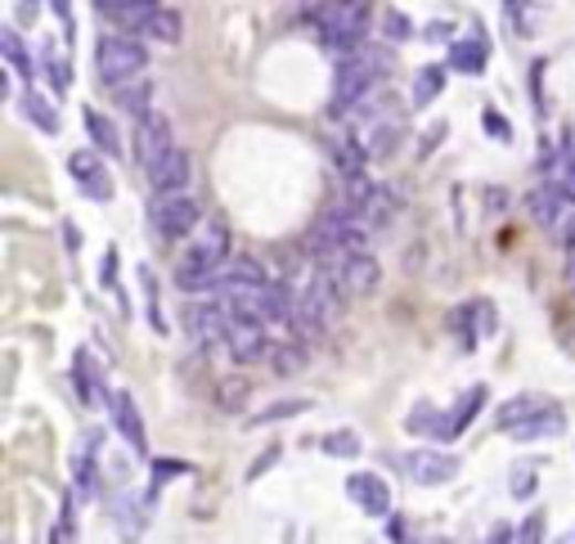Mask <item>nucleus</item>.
<instances>
[{"label": "nucleus", "mask_w": 575, "mask_h": 544, "mask_svg": "<svg viewBox=\"0 0 575 544\" xmlns=\"http://www.w3.org/2000/svg\"><path fill=\"white\" fill-rule=\"evenodd\" d=\"M315 23L333 50H351V45H359V36L369 28V6L365 0H320Z\"/></svg>", "instance_id": "1"}, {"label": "nucleus", "mask_w": 575, "mask_h": 544, "mask_svg": "<svg viewBox=\"0 0 575 544\" xmlns=\"http://www.w3.org/2000/svg\"><path fill=\"white\" fill-rule=\"evenodd\" d=\"M221 261H226V234L211 230L202 243H189V248L180 252V261H176V284H180L185 293L211 289V284H216V270H221Z\"/></svg>", "instance_id": "2"}, {"label": "nucleus", "mask_w": 575, "mask_h": 544, "mask_svg": "<svg viewBox=\"0 0 575 544\" xmlns=\"http://www.w3.org/2000/svg\"><path fill=\"white\" fill-rule=\"evenodd\" d=\"M95 63H100V77L108 86H126L135 77H144V63H149V50L130 36H100L95 45Z\"/></svg>", "instance_id": "3"}, {"label": "nucleus", "mask_w": 575, "mask_h": 544, "mask_svg": "<svg viewBox=\"0 0 575 544\" xmlns=\"http://www.w3.org/2000/svg\"><path fill=\"white\" fill-rule=\"evenodd\" d=\"M171 149H180L176 135H171V122H167L163 113H144V117L135 122V163H139V171L149 176Z\"/></svg>", "instance_id": "4"}, {"label": "nucleus", "mask_w": 575, "mask_h": 544, "mask_svg": "<svg viewBox=\"0 0 575 544\" xmlns=\"http://www.w3.org/2000/svg\"><path fill=\"white\" fill-rule=\"evenodd\" d=\"M198 202L189 198V193H154V202H149V221H154V230L163 234V239H185V234H194V226H198Z\"/></svg>", "instance_id": "5"}, {"label": "nucleus", "mask_w": 575, "mask_h": 544, "mask_svg": "<svg viewBox=\"0 0 575 544\" xmlns=\"http://www.w3.org/2000/svg\"><path fill=\"white\" fill-rule=\"evenodd\" d=\"M378 82V59L369 54H346L337 63V82H333V108H351L355 100H365Z\"/></svg>", "instance_id": "6"}, {"label": "nucleus", "mask_w": 575, "mask_h": 544, "mask_svg": "<svg viewBox=\"0 0 575 544\" xmlns=\"http://www.w3.org/2000/svg\"><path fill=\"white\" fill-rule=\"evenodd\" d=\"M400 468L409 472L418 487H446V482L459 478L463 463L450 450H414V454H400Z\"/></svg>", "instance_id": "7"}, {"label": "nucleus", "mask_w": 575, "mask_h": 544, "mask_svg": "<svg viewBox=\"0 0 575 544\" xmlns=\"http://www.w3.org/2000/svg\"><path fill=\"white\" fill-rule=\"evenodd\" d=\"M226 347H230V356L239 360V365H248V360H261V356H270L274 347H270V337H265V324L261 320H248V315H226Z\"/></svg>", "instance_id": "8"}, {"label": "nucleus", "mask_w": 575, "mask_h": 544, "mask_svg": "<svg viewBox=\"0 0 575 544\" xmlns=\"http://www.w3.org/2000/svg\"><path fill=\"white\" fill-rule=\"evenodd\" d=\"M346 495H351V504L359 513H369V517H387L391 513V491H387V482L378 478V472H351Z\"/></svg>", "instance_id": "9"}, {"label": "nucleus", "mask_w": 575, "mask_h": 544, "mask_svg": "<svg viewBox=\"0 0 575 544\" xmlns=\"http://www.w3.org/2000/svg\"><path fill=\"white\" fill-rule=\"evenodd\" d=\"M67 171H72V180L82 185V193H86V198H95V202H108V198H113V180H108V171H104L100 154L77 149V154L67 158Z\"/></svg>", "instance_id": "10"}, {"label": "nucleus", "mask_w": 575, "mask_h": 544, "mask_svg": "<svg viewBox=\"0 0 575 544\" xmlns=\"http://www.w3.org/2000/svg\"><path fill=\"white\" fill-rule=\"evenodd\" d=\"M378 284H383L378 257L374 252H346V261H342V289L355 293V297H369V293H378Z\"/></svg>", "instance_id": "11"}, {"label": "nucleus", "mask_w": 575, "mask_h": 544, "mask_svg": "<svg viewBox=\"0 0 575 544\" xmlns=\"http://www.w3.org/2000/svg\"><path fill=\"white\" fill-rule=\"evenodd\" d=\"M95 10L104 19H113L117 28H126V32H149V23H154V14L163 6L158 0H95Z\"/></svg>", "instance_id": "12"}, {"label": "nucleus", "mask_w": 575, "mask_h": 544, "mask_svg": "<svg viewBox=\"0 0 575 544\" xmlns=\"http://www.w3.org/2000/svg\"><path fill=\"white\" fill-rule=\"evenodd\" d=\"M113 423H117V432L126 437V446H130L135 454H149V432H144V419H139V410H135V396H130V391H117V396H113Z\"/></svg>", "instance_id": "13"}, {"label": "nucleus", "mask_w": 575, "mask_h": 544, "mask_svg": "<svg viewBox=\"0 0 575 544\" xmlns=\"http://www.w3.org/2000/svg\"><path fill=\"white\" fill-rule=\"evenodd\" d=\"M485 59H490V45L481 32H468L450 45V67L454 73H468V77H481L485 73Z\"/></svg>", "instance_id": "14"}, {"label": "nucleus", "mask_w": 575, "mask_h": 544, "mask_svg": "<svg viewBox=\"0 0 575 544\" xmlns=\"http://www.w3.org/2000/svg\"><path fill=\"white\" fill-rule=\"evenodd\" d=\"M571 208H575V198H571L562 185H548V189H535V193H531V217H535L544 230H553Z\"/></svg>", "instance_id": "15"}, {"label": "nucleus", "mask_w": 575, "mask_h": 544, "mask_svg": "<svg viewBox=\"0 0 575 544\" xmlns=\"http://www.w3.org/2000/svg\"><path fill=\"white\" fill-rule=\"evenodd\" d=\"M149 185H154V193H185V185H189V154H185V149H171V154L149 171Z\"/></svg>", "instance_id": "16"}, {"label": "nucleus", "mask_w": 575, "mask_h": 544, "mask_svg": "<svg viewBox=\"0 0 575 544\" xmlns=\"http://www.w3.org/2000/svg\"><path fill=\"white\" fill-rule=\"evenodd\" d=\"M72 387H77L82 405H104V374H100V365H95L91 352L72 356Z\"/></svg>", "instance_id": "17"}, {"label": "nucleus", "mask_w": 575, "mask_h": 544, "mask_svg": "<svg viewBox=\"0 0 575 544\" xmlns=\"http://www.w3.org/2000/svg\"><path fill=\"white\" fill-rule=\"evenodd\" d=\"M548 396H540V391H522V396H513V400H503L499 405V432H513V428H522L526 419H535L540 410H548Z\"/></svg>", "instance_id": "18"}, {"label": "nucleus", "mask_w": 575, "mask_h": 544, "mask_svg": "<svg viewBox=\"0 0 575 544\" xmlns=\"http://www.w3.org/2000/svg\"><path fill=\"white\" fill-rule=\"evenodd\" d=\"M95 450H100V437H86L77 459H72V487H77L82 500H95L100 495V468H95Z\"/></svg>", "instance_id": "19"}, {"label": "nucleus", "mask_w": 575, "mask_h": 544, "mask_svg": "<svg viewBox=\"0 0 575 544\" xmlns=\"http://www.w3.org/2000/svg\"><path fill=\"white\" fill-rule=\"evenodd\" d=\"M405 428L414 432V437H427V441H450V419H446V410H437V405H414L409 410V419H405Z\"/></svg>", "instance_id": "20"}, {"label": "nucleus", "mask_w": 575, "mask_h": 544, "mask_svg": "<svg viewBox=\"0 0 575 544\" xmlns=\"http://www.w3.org/2000/svg\"><path fill=\"white\" fill-rule=\"evenodd\" d=\"M562 432H566V415L557 410V400H553L548 410H540L535 419H526V423L513 428L509 437H513V441H548V437H562Z\"/></svg>", "instance_id": "21"}, {"label": "nucleus", "mask_w": 575, "mask_h": 544, "mask_svg": "<svg viewBox=\"0 0 575 544\" xmlns=\"http://www.w3.org/2000/svg\"><path fill=\"white\" fill-rule=\"evenodd\" d=\"M481 405H485V383H477V387H468L454 405H450V410H446V419H450V441L454 437H463L468 432V423L481 415Z\"/></svg>", "instance_id": "22"}, {"label": "nucleus", "mask_w": 575, "mask_h": 544, "mask_svg": "<svg viewBox=\"0 0 575 544\" xmlns=\"http://www.w3.org/2000/svg\"><path fill=\"white\" fill-rule=\"evenodd\" d=\"M113 517H117L122 540H139V535H144V526H149V509H144V500H135V495H117Z\"/></svg>", "instance_id": "23"}, {"label": "nucleus", "mask_w": 575, "mask_h": 544, "mask_svg": "<svg viewBox=\"0 0 575 544\" xmlns=\"http://www.w3.org/2000/svg\"><path fill=\"white\" fill-rule=\"evenodd\" d=\"M333 158H337L342 180H355V176H365V163H369L374 154L359 149V140H346V135H337V140H333Z\"/></svg>", "instance_id": "24"}, {"label": "nucleus", "mask_w": 575, "mask_h": 544, "mask_svg": "<svg viewBox=\"0 0 575 544\" xmlns=\"http://www.w3.org/2000/svg\"><path fill=\"white\" fill-rule=\"evenodd\" d=\"M306 410H311V400H306V396H288V400L265 405L261 415H252L248 428H270V423H283V419H297V415H306Z\"/></svg>", "instance_id": "25"}, {"label": "nucleus", "mask_w": 575, "mask_h": 544, "mask_svg": "<svg viewBox=\"0 0 575 544\" xmlns=\"http://www.w3.org/2000/svg\"><path fill=\"white\" fill-rule=\"evenodd\" d=\"M86 130H91V140H95V149L100 154H108V158H122V140H117V126L100 113V108H86Z\"/></svg>", "instance_id": "26"}, {"label": "nucleus", "mask_w": 575, "mask_h": 544, "mask_svg": "<svg viewBox=\"0 0 575 544\" xmlns=\"http://www.w3.org/2000/svg\"><path fill=\"white\" fill-rule=\"evenodd\" d=\"M441 91H446V67H441V63L422 67V73L414 77V108H427Z\"/></svg>", "instance_id": "27"}, {"label": "nucleus", "mask_w": 575, "mask_h": 544, "mask_svg": "<svg viewBox=\"0 0 575 544\" xmlns=\"http://www.w3.org/2000/svg\"><path fill=\"white\" fill-rule=\"evenodd\" d=\"M320 450L333 454V459H359L365 441H359V432H351V428H337V432H324V437H320Z\"/></svg>", "instance_id": "28"}, {"label": "nucleus", "mask_w": 575, "mask_h": 544, "mask_svg": "<svg viewBox=\"0 0 575 544\" xmlns=\"http://www.w3.org/2000/svg\"><path fill=\"white\" fill-rule=\"evenodd\" d=\"M23 113H28V117H32V122H36L45 135H59V113L50 108V100H45V95L28 91V95H23Z\"/></svg>", "instance_id": "29"}, {"label": "nucleus", "mask_w": 575, "mask_h": 544, "mask_svg": "<svg viewBox=\"0 0 575 544\" xmlns=\"http://www.w3.org/2000/svg\"><path fill=\"white\" fill-rule=\"evenodd\" d=\"M248 396H252V387H248V378H239V374H230V378L216 383V405H221V410H239Z\"/></svg>", "instance_id": "30"}, {"label": "nucleus", "mask_w": 575, "mask_h": 544, "mask_svg": "<svg viewBox=\"0 0 575 544\" xmlns=\"http://www.w3.org/2000/svg\"><path fill=\"white\" fill-rule=\"evenodd\" d=\"M0 50H6V59H10V67H14L19 77H32V59H28V50H23V41H19L14 28L0 32Z\"/></svg>", "instance_id": "31"}, {"label": "nucleus", "mask_w": 575, "mask_h": 544, "mask_svg": "<svg viewBox=\"0 0 575 544\" xmlns=\"http://www.w3.org/2000/svg\"><path fill=\"white\" fill-rule=\"evenodd\" d=\"M41 59H45V73H50L54 91H67V86H72V73H67V59L59 54V45H54V41H45V45H41Z\"/></svg>", "instance_id": "32"}, {"label": "nucleus", "mask_w": 575, "mask_h": 544, "mask_svg": "<svg viewBox=\"0 0 575 544\" xmlns=\"http://www.w3.org/2000/svg\"><path fill=\"white\" fill-rule=\"evenodd\" d=\"M113 91H117V104H122V108H130V113H139V117L149 113V82H139V77H135V82L113 86Z\"/></svg>", "instance_id": "33"}, {"label": "nucleus", "mask_w": 575, "mask_h": 544, "mask_svg": "<svg viewBox=\"0 0 575 544\" xmlns=\"http://www.w3.org/2000/svg\"><path fill=\"white\" fill-rule=\"evenodd\" d=\"M553 171H557V180H553V185H562V189L575 198V130L566 135V145H562V154H557V167H553Z\"/></svg>", "instance_id": "34"}, {"label": "nucleus", "mask_w": 575, "mask_h": 544, "mask_svg": "<svg viewBox=\"0 0 575 544\" xmlns=\"http://www.w3.org/2000/svg\"><path fill=\"white\" fill-rule=\"evenodd\" d=\"M144 36H154V41H167V45H176L180 41V14H171V10H158L154 14V23H149V32Z\"/></svg>", "instance_id": "35"}, {"label": "nucleus", "mask_w": 575, "mask_h": 544, "mask_svg": "<svg viewBox=\"0 0 575 544\" xmlns=\"http://www.w3.org/2000/svg\"><path fill=\"white\" fill-rule=\"evenodd\" d=\"M359 221H365L369 230L387 226V221H391V193H387V189H374V198H369V208H365V217H359Z\"/></svg>", "instance_id": "36"}, {"label": "nucleus", "mask_w": 575, "mask_h": 544, "mask_svg": "<svg viewBox=\"0 0 575 544\" xmlns=\"http://www.w3.org/2000/svg\"><path fill=\"white\" fill-rule=\"evenodd\" d=\"M270 365H274L279 378H288V374H297V369L306 365V356H302V347H288V343H283V347L270 352Z\"/></svg>", "instance_id": "37"}, {"label": "nucleus", "mask_w": 575, "mask_h": 544, "mask_svg": "<svg viewBox=\"0 0 575 544\" xmlns=\"http://www.w3.org/2000/svg\"><path fill=\"white\" fill-rule=\"evenodd\" d=\"M535 478H540L535 463H518V468H513V495H518V500H531V495H535Z\"/></svg>", "instance_id": "38"}, {"label": "nucleus", "mask_w": 575, "mask_h": 544, "mask_svg": "<svg viewBox=\"0 0 575 544\" xmlns=\"http://www.w3.org/2000/svg\"><path fill=\"white\" fill-rule=\"evenodd\" d=\"M185 472H189V463H180V459H154V491L167 487L171 478H185Z\"/></svg>", "instance_id": "39"}, {"label": "nucleus", "mask_w": 575, "mask_h": 544, "mask_svg": "<svg viewBox=\"0 0 575 544\" xmlns=\"http://www.w3.org/2000/svg\"><path fill=\"white\" fill-rule=\"evenodd\" d=\"M485 130L494 135V140H503V145L513 140V126H509V117H499L494 108H485Z\"/></svg>", "instance_id": "40"}, {"label": "nucleus", "mask_w": 575, "mask_h": 544, "mask_svg": "<svg viewBox=\"0 0 575 544\" xmlns=\"http://www.w3.org/2000/svg\"><path fill=\"white\" fill-rule=\"evenodd\" d=\"M383 23H387L383 32H387L391 41H409V19H405V14H396V10H387V14H383Z\"/></svg>", "instance_id": "41"}, {"label": "nucleus", "mask_w": 575, "mask_h": 544, "mask_svg": "<svg viewBox=\"0 0 575 544\" xmlns=\"http://www.w3.org/2000/svg\"><path fill=\"white\" fill-rule=\"evenodd\" d=\"M522 544H544V509L522 522Z\"/></svg>", "instance_id": "42"}, {"label": "nucleus", "mask_w": 575, "mask_h": 544, "mask_svg": "<svg viewBox=\"0 0 575 544\" xmlns=\"http://www.w3.org/2000/svg\"><path fill=\"white\" fill-rule=\"evenodd\" d=\"M274 459H279V446H270V450L261 454V463H252V468H248V482H257V478H261V472H265Z\"/></svg>", "instance_id": "43"}, {"label": "nucleus", "mask_w": 575, "mask_h": 544, "mask_svg": "<svg viewBox=\"0 0 575 544\" xmlns=\"http://www.w3.org/2000/svg\"><path fill=\"white\" fill-rule=\"evenodd\" d=\"M54 6V14H59V23L67 28V36H72V0H50Z\"/></svg>", "instance_id": "44"}, {"label": "nucleus", "mask_w": 575, "mask_h": 544, "mask_svg": "<svg viewBox=\"0 0 575 544\" xmlns=\"http://www.w3.org/2000/svg\"><path fill=\"white\" fill-rule=\"evenodd\" d=\"M485 544H513V526H503V522H499V526L485 535Z\"/></svg>", "instance_id": "45"}, {"label": "nucleus", "mask_w": 575, "mask_h": 544, "mask_svg": "<svg viewBox=\"0 0 575 544\" xmlns=\"http://www.w3.org/2000/svg\"><path fill=\"white\" fill-rule=\"evenodd\" d=\"M450 36V23H431L427 28V41H446Z\"/></svg>", "instance_id": "46"}, {"label": "nucleus", "mask_w": 575, "mask_h": 544, "mask_svg": "<svg viewBox=\"0 0 575 544\" xmlns=\"http://www.w3.org/2000/svg\"><path fill=\"white\" fill-rule=\"evenodd\" d=\"M557 544H575V526H571V531H566V535L557 540Z\"/></svg>", "instance_id": "47"}]
</instances>
